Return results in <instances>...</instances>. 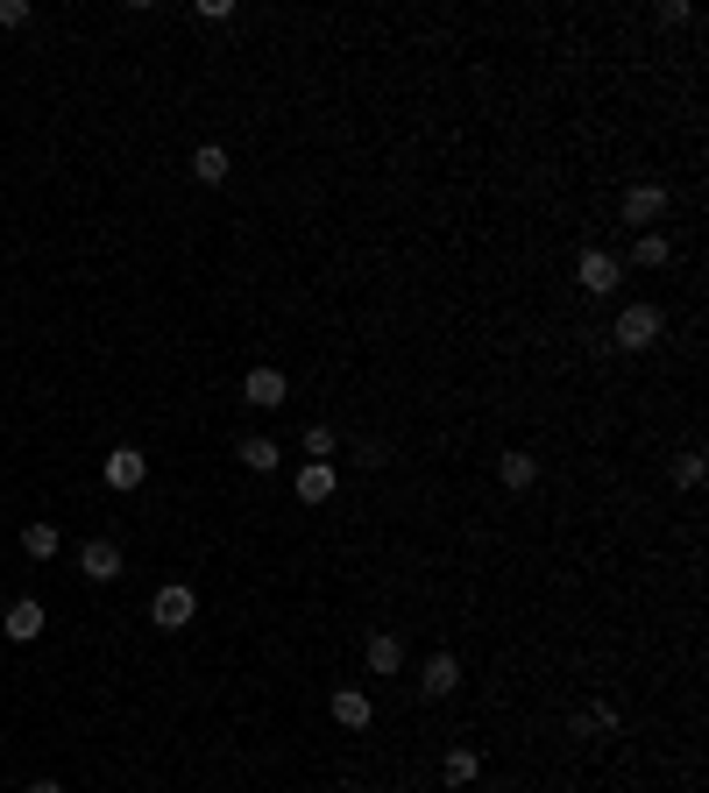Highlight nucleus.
Listing matches in <instances>:
<instances>
[{"label":"nucleus","mask_w":709,"mask_h":793,"mask_svg":"<svg viewBox=\"0 0 709 793\" xmlns=\"http://www.w3.org/2000/svg\"><path fill=\"white\" fill-rule=\"evenodd\" d=\"M653 340H667V313H660V305H646V298L624 305L618 326H610V347H624V355H646Z\"/></svg>","instance_id":"1"},{"label":"nucleus","mask_w":709,"mask_h":793,"mask_svg":"<svg viewBox=\"0 0 709 793\" xmlns=\"http://www.w3.org/2000/svg\"><path fill=\"white\" fill-rule=\"evenodd\" d=\"M574 284H582L589 298H610L624 284V262L610 256V248H582V256H574Z\"/></svg>","instance_id":"2"},{"label":"nucleus","mask_w":709,"mask_h":793,"mask_svg":"<svg viewBox=\"0 0 709 793\" xmlns=\"http://www.w3.org/2000/svg\"><path fill=\"white\" fill-rule=\"evenodd\" d=\"M667 206H674V191L667 185H631L624 191V227H639V235H653V220H667Z\"/></svg>","instance_id":"3"},{"label":"nucleus","mask_w":709,"mask_h":793,"mask_svg":"<svg viewBox=\"0 0 709 793\" xmlns=\"http://www.w3.org/2000/svg\"><path fill=\"white\" fill-rule=\"evenodd\" d=\"M191 616H199V595H191L185 582H170V588L149 595V624H157V631H185Z\"/></svg>","instance_id":"4"},{"label":"nucleus","mask_w":709,"mask_h":793,"mask_svg":"<svg viewBox=\"0 0 709 793\" xmlns=\"http://www.w3.org/2000/svg\"><path fill=\"white\" fill-rule=\"evenodd\" d=\"M618 730H624L618 702H597V708H574V715H568V737H582V744H597V737H618Z\"/></svg>","instance_id":"5"},{"label":"nucleus","mask_w":709,"mask_h":793,"mask_svg":"<svg viewBox=\"0 0 709 793\" xmlns=\"http://www.w3.org/2000/svg\"><path fill=\"white\" fill-rule=\"evenodd\" d=\"M100 475H107V489L128 496V489H142V482H149V454H142V447H114Z\"/></svg>","instance_id":"6"},{"label":"nucleus","mask_w":709,"mask_h":793,"mask_svg":"<svg viewBox=\"0 0 709 793\" xmlns=\"http://www.w3.org/2000/svg\"><path fill=\"white\" fill-rule=\"evenodd\" d=\"M454 687H462V660H454V652H433V660L418 666V694H426V702H447Z\"/></svg>","instance_id":"7"},{"label":"nucleus","mask_w":709,"mask_h":793,"mask_svg":"<svg viewBox=\"0 0 709 793\" xmlns=\"http://www.w3.org/2000/svg\"><path fill=\"white\" fill-rule=\"evenodd\" d=\"M284 397H292L284 369H248V376H242V404H256V412H277Z\"/></svg>","instance_id":"8"},{"label":"nucleus","mask_w":709,"mask_h":793,"mask_svg":"<svg viewBox=\"0 0 709 793\" xmlns=\"http://www.w3.org/2000/svg\"><path fill=\"white\" fill-rule=\"evenodd\" d=\"M121 546H114V538H92V546H79V574L86 582H121Z\"/></svg>","instance_id":"9"},{"label":"nucleus","mask_w":709,"mask_h":793,"mask_svg":"<svg viewBox=\"0 0 709 793\" xmlns=\"http://www.w3.org/2000/svg\"><path fill=\"white\" fill-rule=\"evenodd\" d=\"M0 631H8L14 645H36V637H43V603H36V595H14L8 616H0Z\"/></svg>","instance_id":"10"},{"label":"nucleus","mask_w":709,"mask_h":793,"mask_svg":"<svg viewBox=\"0 0 709 793\" xmlns=\"http://www.w3.org/2000/svg\"><path fill=\"white\" fill-rule=\"evenodd\" d=\"M292 489H298V503H334V489H341V468H334V460H305Z\"/></svg>","instance_id":"11"},{"label":"nucleus","mask_w":709,"mask_h":793,"mask_svg":"<svg viewBox=\"0 0 709 793\" xmlns=\"http://www.w3.org/2000/svg\"><path fill=\"white\" fill-rule=\"evenodd\" d=\"M362 660H370L376 681H391V673H405V637H397V631H376L370 645H362Z\"/></svg>","instance_id":"12"},{"label":"nucleus","mask_w":709,"mask_h":793,"mask_svg":"<svg viewBox=\"0 0 709 793\" xmlns=\"http://www.w3.org/2000/svg\"><path fill=\"white\" fill-rule=\"evenodd\" d=\"M496 482H504L511 496H525L532 482H540V454H525V447H511V454H496Z\"/></svg>","instance_id":"13"},{"label":"nucleus","mask_w":709,"mask_h":793,"mask_svg":"<svg viewBox=\"0 0 709 793\" xmlns=\"http://www.w3.org/2000/svg\"><path fill=\"white\" fill-rule=\"evenodd\" d=\"M327 708H334V723H341V730H370V715H376L362 687H334V702H327Z\"/></svg>","instance_id":"14"},{"label":"nucleus","mask_w":709,"mask_h":793,"mask_svg":"<svg viewBox=\"0 0 709 793\" xmlns=\"http://www.w3.org/2000/svg\"><path fill=\"white\" fill-rule=\"evenodd\" d=\"M235 460H242L248 475H270L277 468V439L270 433H248V439H235Z\"/></svg>","instance_id":"15"},{"label":"nucleus","mask_w":709,"mask_h":793,"mask_svg":"<svg viewBox=\"0 0 709 793\" xmlns=\"http://www.w3.org/2000/svg\"><path fill=\"white\" fill-rule=\"evenodd\" d=\"M475 772H483V759H475V751H469V744H454V751H447V759H440V786H469V780H475Z\"/></svg>","instance_id":"16"},{"label":"nucleus","mask_w":709,"mask_h":793,"mask_svg":"<svg viewBox=\"0 0 709 793\" xmlns=\"http://www.w3.org/2000/svg\"><path fill=\"white\" fill-rule=\"evenodd\" d=\"M631 262H639V269H667V262H674V241H667L660 227H653V235L631 241Z\"/></svg>","instance_id":"17"},{"label":"nucleus","mask_w":709,"mask_h":793,"mask_svg":"<svg viewBox=\"0 0 709 793\" xmlns=\"http://www.w3.org/2000/svg\"><path fill=\"white\" fill-rule=\"evenodd\" d=\"M191 178H199V185H220V178H227V149H220V142H199V149H191Z\"/></svg>","instance_id":"18"},{"label":"nucleus","mask_w":709,"mask_h":793,"mask_svg":"<svg viewBox=\"0 0 709 793\" xmlns=\"http://www.w3.org/2000/svg\"><path fill=\"white\" fill-rule=\"evenodd\" d=\"M57 546H65L57 525H29V532H22V553H29V559H57Z\"/></svg>","instance_id":"19"},{"label":"nucleus","mask_w":709,"mask_h":793,"mask_svg":"<svg viewBox=\"0 0 709 793\" xmlns=\"http://www.w3.org/2000/svg\"><path fill=\"white\" fill-rule=\"evenodd\" d=\"M305 454H313V460H334V454H341V439L327 433V425H305Z\"/></svg>","instance_id":"20"},{"label":"nucleus","mask_w":709,"mask_h":793,"mask_svg":"<svg viewBox=\"0 0 709 793\" xmlns=\"http://www.w3.org/2000/svg\"><path fill=\"white\" fill-rule=\"evenodd\" d=\"M653 22H660V29H681V22H696V8H688V0H660Z\"/></svg>","instance_id":"21"},{"label":"nucleus","mask_w":709,"mask_h":793,"mask_svg":"<svg viewBox=\"0 0 709 793\" xmlns=\"http://www.w3.org/2000/svg\"><path fill=\"white\" fill-rule=\"evenodd\" d=\"M355 460H362V468H391V439H362Z\"/></svg>","instance_id":"22"},{"label":"nucleus","mask_w":709,"mask_h":793,"mask_svg":"<svg viewBox=\"0 0 709 793\" xmlns=\"http://www.w3.org/2000/svg\"><path fill=\"white\" fill-rule=\"evenodd\" d=\"M191 14L199 22H235V0H191Z\"/></svg>","instance_id":"23"},{"label":"nucleus","mask_w":709,"mask_h":793,"mask_svg":"<svg viewBox=\"0 0 709 793\" xmlns=\"http://www.w3.org/2000/svg\"><path fill=\"white\" fill-rule=\"evenodd\" d=\"M674 482H681V489H696V482H702V454H696V447L674 460Z\"/></svg>","instance_id":"24"},{"label":"nucleus","mask_w":709,"mask_h":793,"mask_svg":"<svg viewBox=\"0 0 709 793\" xmlns=\"http://www.w3.org/2000/svg\"><path fill=\"white\" fill-rule=\"evenodd\" d=\"M29 14H36L29 0H0V29H29Z\"/></svg>","instance_id":"25"},{"label":"nucleus","mask_w":709,"mask_h":793,"mask_svg":"<svg viewBox=\"0 0 709 793\" xmlns=\"http://www.w3.org/2000/svg\"><path fill=\"white\" fill-rule=\"evenodd\" d=\"M29 793H65V786H57V780H36V786H29Z\"/></svg>","instance_id":"26"}]
</instances>
